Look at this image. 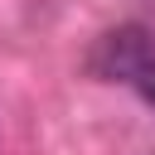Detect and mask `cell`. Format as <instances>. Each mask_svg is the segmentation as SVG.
Returning a JSON list of instances; mask_svg holds the SVG:
<instances>
[{
  "label": "cell",
  "instance_id": "1",
  "mask_svg": "<svg viewBox=\"0 0 155 155\" xmlns=\"http://www.w3.org/2000/svg\"><path fill=\"white\" fill-rule=\"evenodd\" d=\"M87 68H92L102 82H121V87H131L140 102L155 107V34H150V29H140V24L107 29V34L92 44Z\"/></svg>",
  "mask_w": 155,
  "mask_h": 155
}]
</instances>
